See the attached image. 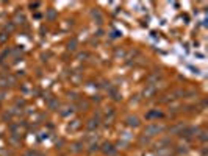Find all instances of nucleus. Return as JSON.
<instances>
[{"instance_id":"f03ea898","label":"nucleus","mask_w":208,"mask_h":156,"mask_svg":"<svg viewBox=\"0 0 208 156\" xmlns=\"http://www.w3.org/2000/svg\"><path fill=\"white\" fill-rule=\"evenodd\" d=\"M127 123L130 125V127H138V125H139V119L138 117H128Z\"/></svg>"},{"instance_id":"f257e3e1","label":"nucleus","mask_w":208,"mask_h":156,"mask_svg":"<svg viewBox=\"0 0 208 156\" xmlns=\"http://www.w3.org/2000/svg\"><path fill=\"white\" fill-rule=\"evenodd\" d=\"M161 130H163V127H160V125L154 123V125H149V127L146 128V134H149V136H155V134L160 133Z\"/></svg>"},{"instance_id":"7ed1b4c3","label":"nucleus","mask_w":208,"mask_h":156,"mask_svg":"<svg viewBox=\"0 0 208 156\" xmlns=\"http://www.w3.org/2000/svg\"><path fill=\"white\" fill-rule=\"evenodd\" d=\"M75 44H77L75 41H72V44H69V49H72V50H74V49H75Z\"/></svg>"}]
</instances>
